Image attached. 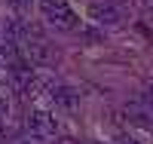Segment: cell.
<instances>
[{"instance_id": "3", "label": "cell", "mask_w": 153, "mask_h": 144, "mask_svg": "<svg viewBox=\"0 0 153 144\" xmlns=\"http://www.w3.org/2000/svg\"><path fill=\"white\" fill-rule=\"evenodd\" d=\"M28 132L34 138H49L58 132V123H55V113L49 110H31L28 113Z\"/></svg>"}, {"instance_id": "4", "label": "cell", "mask_w": 153, "mask_h": 144, "mask_svg": "<svg viewBox=\"0 0 153 144\" xmlns=\"http://www.w3.org/2000/svg\"><path fill=\"white\" fill-rule=\"evenodd\" d=\"M89 16L101 25H120L123 22V9L113 3V0H92L89 3Z\"/></svg>"}, {"instance_id": "11", "label": "cell", "mask_w": 153, "mask_h": 144, "mask_svg": "<svg viewBox=\"0 0 153 144\" xmlns=\"http://www.w3.org/2000/svg\"><path fill=\"white\" fill-rule=\"evenodd\" d=\"M150 3H153V0H150Z\"/></svg>"}, {"instance_id": "9", "label": "cell", "mask_w": 153, "mask_h": 144, "mask_svg": "<svg viewBox=\"0 0 153 144\" xmlns=\"http://www.w3.org/2000/svg\"><path fill=\"white\" fill-rule=\"evenodd\" d=\"M89 144H95V141H89Z\"/></svg>"}, {"instance_id": "5", "label": "cell", "mask_w": 153, "mask_h": 144, "mask_svg": "<svg viewBox=\"0 0 153 144\" xmlns=\"http://www.w3.org/2000/svg\"><path fill=\"white\" fill-rule=\"evenodd\" d=\"M49 92H52L55 104H58V107H65V110H74L76 104H80V98H76V92H74L71 86H52Z\"/></svg>"}, {"instance_id": "2", "label": "cell", "mask_w": 153, "mask_h": 144, "mask_svg": "<svg viewBox=\"0 0 153 144\" xmlns=\"http://www.w3.org/2000/svg\"><path fill=\"white\" fill-rule=\"evenodd\" d=\"M22 46V61H28V64H49V58H52V49H49L46 43V37H28Z\"/></svg>"}, {"instance_id": "1", "label": "cell", "mask_w": 153, "mask_h": 144, "mask_svg": "<svg viewBox=\"0 0 153 144\" xmlns=\"http://www.w3.org/2000/svg\"><path fill=\"white\" fill-rule=\"evenodd\" d=\"M40 12L46 16L49 25H55V28H61V31L76 28V12L71 9L68 0H40Z\"/></svg>"}, {"instance_id": "8", "label": "cell", "mask_w": 153, "mask_h": 144, "mask_svg": "<svg viewBox=\"0 0 153 144\" xmlns=\"http://www.w3.org/2000/svg\"><path fill=\"white\" fill-rule=\"evenodd\" d=\"M12 3H16V6H19V3H22V0H12Z\"/></svg>"}, {"instance_id": "10", "label": "cell", "mask_w": 153, "mask_h": 144, "mask_svg": "<svg viewBox=\"0 0 153 144\" xmlns=\"http://www.w3.org/2000/svg\"><path fill=\"white\" fill-rule=\"evenodd\" d=\"M0 144H6V141H0Z\"/></svg>"}, {"instance_id": "6", "label": "cell", "mask_w": 153, "mask_h": 144, "mask_svg": "<svg viewBox=\"0 0 153 144\" xmlns=\"http://www.w3.org/2000/svg\"><path fill=\"white\" fill-rule=\"evenodd\" d=\"M117 144H141V141H138V138H129V135H120Z\"/></svg>"}, {"instance_id": "7", "label": "cell", "mask_w": 153, "mask_h": 144, "mask_svg": "<svg viewBox=\"0 0 153 144\" xmlns=\"http://www.w3.org/2000/svg\"><path fill=\"white\" fill-rule=\"evenodd\" d=\"M0 138H3V126H0Z\"/></svg>"}]
</instances>
